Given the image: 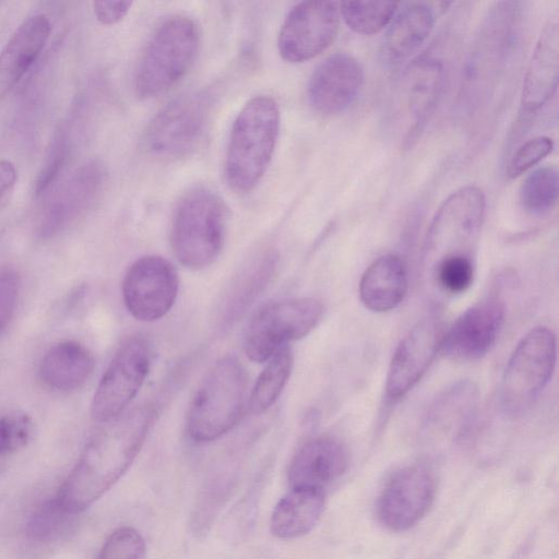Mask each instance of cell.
<instances>
[{"label": "cell", "instance_id": "1", "mask_svg": "<svg viewBox=\"0 0 559 559\" xmlns=\"http://www.w3.org/2000/svg\"><path fill=\"white\" fill-rule=\"evenodd\" d=\"M155 417L154 405L143 404L104 423L91 437L56 495L68 513L84 512L126 474Z\"/></svg>", "mask_w": 559, "mask_h": 559}, {"label": "cell", "instance_id": "2", "mask_svg": "<svg viewBox=\"0 0 559 559\" xmlns=\"http://www.w3.org/2000/svg\"><path fill=\"white\" fill-rule=\"evenodd\" d=\"M280 126V108L270 96H254L240 109L225 159V177L231 190L247 193L259 183L274 154Z\"/></svg>", "mask_w": 559, "mask_h": 559}, {"label": "cell", "instance_id": "3", "mask_svg": "<svg viewBox=\"0 0 559 559\" xmlns=\"http://www.w3.org/2000/svg\"><path fill=\"white\" fill-rule=\"evenodd\" d=\"M247 388L243 366L235 356L218 359L195 391L187 414V432L195 442L227 433L242 414Z\"/></svg>", "mask_w": 559, "mask_h": 559}, {"label": "cell", "instance_id": "4", "mask_svg": "<svg viewBox=\"0 0 559 559\" xmlns=\"http://www.w3.org/2000/svg\"><path fill=\"white\" fill-rule=\"evenodd\" d=\"M226 207L214 191L199 187L188 191L175 210L170 243L177 260L200 270L218 257L225 238Z\"/></svg>", "mask_w": 559, "mask_h": 559}, {"label": "cell", "instance_id": "5", "mask_svg": "<svg viewBox=\"0 0 559 559\" xmlns=\"http://www.w3.org/2000/svg\"><path fill=\"white\" fill-rule=\"evenodd\" d=\"M195 22L183 15L164 21L152 34L134 73V92L146 99L174 86L188 72L199 48Z\"/></svg>", "mask_w": 559, "mask_h": 559}, {"label": "cell", "instance_id": "6", "mask_svg": "<svg viewBox=\"0 0 559 559\" xmlns=\"http://www.w3.org/2000/svg\"><path fill=\"white\" fill-rule=\"evenodd\" d=\"M557 359L555 333L532 329L512 352L501 382V403L511 415L530 408L549 383Z\"/></svg>", "mask_w": 559, "mask_h": 559}, {"label": "cell", "instance_id": "7", "mask_svg": "<svg viewBox=\"0 0 559 559\" xmlns=\"http://www.w3.org/2000/svg\"><path fill=\"white\" fill-rule=\"evenodd\" d=\"M486 210L480 188L465 186L450 194L437 210L428 228L424 259L428 264L456 254L471 255Z\"/></svg>", "mask_w": 559, "mask_h": 559}, {"label": "cell", "instance_id": "8", "mask_svg": "<svg viewBox=\"0 0 559 559\" xmlns=\"http://www.w3.org/2000/svg\"><path fill=\"white\" fill-rule=\"evenodd\" d=\"M324 308L316 298H294L262 307L251 319L245 335V352L255 362L269 360L290 341L309 334Z\"/></svg>", "mask_w": 559, "mask_h": 559}, {"label": "cell", "instance_id": "9", "mask_svg": "<svg viewBox=\"0 0 559 559\" xmlns=\"http://www.w3.org/2000/svg\"><path fill=\"white\" fill-rule=\"evenodd\" d=\"M211 107L210 95L189 92L165 105L144 133L146 152L159 158L188 154L201 140Z\"/></svg>", "mask_w": 559, "mask_h": 559}, {"label": "cell", "instance_id": "10", "mask_svg": "<svg viewBox=\"0 0 559 559\" xmlns=\"http://www.w3.org/2000/svg\"><path fill=\"white\" fill-rule=\"evenodd\" d=\"M151 359V346L143 336L134 335L121 344L94 393L95 420L104 424L124 413L150 372Z\"/></svg>", "mask_w": 559, "mask_h": 559}, {"label": "cell", "instance_id": "11", "mask_svg": "<svg viewBox=\"0 0 559 559\" xmlns=\"http://www.w3.org/2000/svg\"><path fill=\"white\" fill-rule=\"evenodd\" d=\"M338 4L304 1L286 15L277 38L280 55L288 62H304L325 50L340 27Z\"/></svg>", "mask_w": 559, "mask_h": 559}, {"label": "cell", "instance_id": "12", "mask_svg": "<svg viewBox=\"0 0 559 559\" xmlns=\"http://www.w3.org/2000/svg\"><path fill=\"white\" fill-rule=\"evenodd\" d=\"M178 287V275L169 261L158 255H145L134 261L124 275L123 301L133 318L155 321L171 309Z\"/></svg>", "mask_w": 559, "mask_h": 559}, {"label": "cell", "instance_id": "13", "mask_svg": "<svg viewBox=\"0 0 559 559\" xmlns=\"http://www.w3.org/2000/svg\"><path fill=\"white\" fill-rule=\"evenodd\" d=\"M436 493L432 472L423 465L396 471L386 481L378 502V516L391 531H407L429 510Z\"/></svg>", "mask_w": 559, "mask_h": 559}, {"label": "cell", "instance_id": "14", "mask_svg": "<svg viewBox=\"0 0 559 559\" xmlns=\"http://www.w3.org/2000/svg\"><path fill=\"white\" fill-rule=\"evenodd\" d=\"M444 328L440 319L419 320L397 345L386 374L385 392L390 400L405 396L423 378L441 348Z\"/></svg>", "mask_w": 559, "mask_h": 559}, {"label": "cell", "instance_id": "15", "mask_svg": "<svg viewBox=\"0 0 559 559\" xmlns=\"http://www.w3.org/2000/svg\"><path fill=\"white\" fill-rule=\"evenodd\" d=\"M106 182L102 162H86L51 194L38 225L43 238H51L84 214L97 200Z\"/></svg>", "mask_w": 559, "mask_h": 559}, {"label": "cell", "instance_id": "16", "mask_svg": "<svg viewBox=\"0 0 559 559\" xmlns=\"http://www.w3.org/2000/svg\"><path fill=\"white\" fill-rule=\"evenodd\" d=\"M504 320V306L495 298L475 304L444 331L440 350L455 360H476L495 346Z\"/></svg>", "mask_w": 559, "mask_h": 559}, {"label": "cell", "instance_id": "17", "mask_svg": "<svg viewBox=\"0 0 559 559\" xmlns=\"http://www.w3.org/2000/svg\"><path fill=\"white\" fill-rule=\"evenodd\" d=\"M364 84L359 61L345 52L325 58L313 71L307 88L310 106L319 114L335 115L357 99Z\"/></svg>", "mask_w": 559, "mask_h": 559}, {"label": "cell", "instance_id": "18", "mask_svg": "<svg viewBox=\"0 0 559 559\" xmlns=\"http://www.w3.org/2000/svg\"><path fill=\"white\" fill-rule=\"evenodd\" d=\"M348 451L332 436L307 440L294 454L288 467L290 488L325 491L348 467Z\"/></svg>", "mask_w": 559, "mask_h": 559}, {"label": "cell", "instance_id": "19", "mask_svg": "<svg viewBox=\"0 0 559 559\" xmlns=\"http://www.w3.org/2000/svg\"><path fill=\"white\" fill-rule=\"evenodd\" d=\"M443 84L442 62L433 57L414 61L402 82V109L408 128L404 145L412 146L420 136L438 104Z\"/></svg>", "mask_w": 559, "mask_h": 559}, {"label": "cell", "instance_id": "20", "mask_svg": "<svg viewBox=\"0 0 559 559\" xmlns=\"http://www.w3.org/2000/svg\"><path fill=\"white\" fill-rule=\"evenodd\" d=\"M51 33V23L44 13H35L15 28L0 51V100L31 70L41 55Z\"/></svg>", "mask_w": 559, "mask_h": 559}, {"label": "cell", "instance_id": "21", "mask_svg": "<svg viewBox=\"0 0 559 559\" xmlns=\"http://www.w3.org/2000/svg\"><path fill=\"white\" fill-rule=\"evenodd\" d=\"M559 28L549 21L537 40L524 76L521 106L526 112L540 109L552 97L558 84Z\"/></svg>", "mask_w": 559, "mask_h": 559}, {"label": "cell", "instance_id": "22", "mask_svg": "<svg viewBox=\"0 0 559 559\" xmlns=\"http://www.w3.org/2000/svg\"><path fill=\"white\" fill-rule=\"evenodd\" d=\"M435 16L426 2H407L396 11L381 43V58L395 67L407 60L426 41Z\"/></svg>", "mask_w": 559, "mask_h": 559}, {"label": "cell", "instance_id": "23", "mask_svg": "<svg viewBox=\"0 0 559 559\" xmlns=\"http://www.w3.org/2000/svg\"><path fill=\"white\" fill-rule=\"evenodd\" d=\"M408 288V276L403 260L393 253L376 259L362 273L359 297L373 312H386L397 307Z\"/></svg>", "mask_w": 559, "mask_h": 559}, {"label": "cell", "instance_id": "24", "mask_svg": "<svg viewBox=\"0 0 559 559\" xmlns=\"http://www.w3.org/2000/svg\"><path fill=\"white\" fill-rule=\"evenodd\" d=\"M325 492L290 488L275 504L270 530L280 539H294L311 532L324 511Z\"/></svg>", "mask_w": 559, "mask_h": 559}, {"label": "cell", "instance_id": "25", "mask_svg": "<svg viewBox=\"0 0 559 559\" xmlns=\"http://www.w3.org/2000/svg\"><path fill=\"white\" fill-rule=\"evenodd\" d=\"M94 369V357L76 341H63L51 346L39 364V378L49 389L69 392L80 388Z\"/></svg>", "mask_w": 559, "mask_h": 559}, {"label": "cell", "instance_id": "26", "mask_svg": "<svg viewBox=\"0 0 559 559\" xmlns=\"http://www.w3.org/2000/svg\"><path fill=\"white\" fill-rule=\"evenodd\" d=\"M478 402V390L471 381H461L448 388L430 405L425 416L427 430H450L462 436L471 426Z\"/></svg>", "mask_w": 559, "mask_h": 559}, {"label": "cell", "instance_id": "27", "mask_svg": "<svg viewBox=\"0 0 559 559\" xmlns=\"http://www.w3.org/2000/svg\"><path fill=\"white\" fill-rule=\"evenodd\" d=\"M276 266L273 251H264L254 257L235 278L226 299L224 318L228 322L237 320L253 302L271 280Z\"/></svg>", "mask_w": 559, "mask_h": 559}, {"label": "cell", "instance_id": "28", "mask_svg": "<svg viewBox=\"0 0 559 559\" xmlns=\"http://www.w3.org/2000/svg\"><path fill=\"white\" fill-rule=\"evenodd\" d=\"M267 361L250 394L249 407L253 414L270 408L285 388L293 367L290 347L283 346Z\"/></svg>", "mask_w": 559, "mask_h": 559}, {"label": "cell", "instance_id": "29", "mask_svg": "<svg viewBox=\"0 0 559 559\" xmlns=\"http://www.w3.org/2000/svg\"><path fill=\"white\" fill-rule=\"evenodd\" d=\"M522 207L532 215L551 211L558 201V170L546 165L532 171L522 182L519 193Z\"/></svg>", "mask_w": 559, "mask_h": 559}, {"label": "cell", "instance_id": "30", "mask_svg": "<svg viewBox=\"0 0 559 559\" xmlns=\"http://www.w3.org/2000/svg\"><path fill=\"white\" fill-rule=\"evenodd\" d=\"M399 3L388 1H346L338 4L340 15L355 33L372 35L390 24Z\"/></svg>", "mask_w": 559, "mask_h": 559}, {"label": "cell", "instance_id": "31", "mask_svg": "<svg viewBox=\"0 0 559 559\" xmlns=\"http://www.w3.org/2000/svg\"><path fill=\"white\" fill-rule=\"evenodd\" d=\"M233 476L211 479L201 489L191 514L190 526L195 536H204L219 514L235 487Z\"/></svg>", "mask_w": 559, "mask_h": 559}, {"label": "cell", "instance_id": "32", "mask_svg": "<svg viewBox=\"0 0 559 559\" xmlns=\"http://www.w3.org/2000/svg\"><path fill=\"white\" fill-rule=\"evenodd\" d=\"M73 516L52 497L39 503L28 516L25 532L36 543H48L60 535Z\"/></svg>", "mask_w": 559, "mask_h": 559}, {"label": "cell", "instance_id": "33", "mask_svg": "<svg viewBox=\"0 0 559 559\" xmlns=\"http://www.w3.org/2000/svg\"><path fill=\"white\" fill-rule=\"evenodd\" d=\"M436 282L445 293L456 295L469 288L474 280L472 255L445 257L433 265Z\"/></svg>", "mask_w": 559, "mask_h": 559}, {"label": "cell", "instance_id": "34", "mask_svg": "<svg viewBox=\"0 0 559 559\" xmlns=\"http://www.w3.org/2000/svg\"><path fill=\"white\" fill-rule=\"evenodd\" d=\"M97 559H148L147 546L136 528L120 526L107 536Z\"/></svg>", "mask_w": 559, "mask_h": 559}, {"label": "cell", "instance_id": "35", "mask_svg": "<svg viewBox=\"0 0 559 559\" xmlns=\"http://www.w3.org/2000/svg\"><path fill=\"white\" fill-rule=\"evenodd\" d=\"M69 138L67 131L60 128L56 131L45 160L35 180V193L44 195L59 179L69 155Z\"/></svg>", "mask_w": 559, "mask_h": 559}, {"label": "cell", "instance_id": "36", "mask_svg": "<svg viewBox=\"0 0 559 559\" xmlns=\"http://www.w3.org/2000/svg\"><path fill=\"white\" fill-rule=\"evenodd\" d=\"M32 435L31 418L21 413L0 416V461L26 445Z\"/></svg>", "mask_w": 559, "mask_h": 559}, {"label": "cell", "instance_id": "37", "mask_svg": "<svg viewBox=\"0 0 559 559\" xmlns=\"http://www.w3.org/2000/svg\"><path fill=\"white\" fill-rule=\"evenodd\" d=\"M554 148L550 138L538 135L524 142L513 154L507 169V176L514 179L545 158Z\"/></svg>", "mask_w": 559, "mask_h": 559}, {"label": "cell", "instance_id": "38", "mask_svg": "<svg viewBox=\"0 0 559 559\" xmlns=\"http://www.w3.org/2000/svg\"><path fill=\"white\" fill-rule=\"evenodd\" d=\"M19 280L14 272H0V336L10 323L19 299Z\"/></svg>", "mask_w": 559, "mask_h": 559}, {"label": "cell", "instance_id": "39", "mask_svg": "<svg viewBox=\"0 0 559 559\" xmlns=\"http://www.w3.org/2000/svg\"><path fill=\"white\" fill-rule=\"evenodd\" d=\"M93 12L96 19L104 25H112L120 22L129 12L131 1H94Z\"/></svg>", "mask_w": 559, "mask_h": 559}, {"label": "cell", "instance_id": "40", "mask_svg": "<svg viewBox=\"0 0 559 559\" xmlns=\"http://www.w3.org/2000/svg\"><path fill=\"white\" fill-rule=\"evenodd\" d=\"M17 181L15 165L9 160L0 159V211L11 201Z\"/></svg>", "mask_w": 559, "mask_h": 559}]
</instances>
